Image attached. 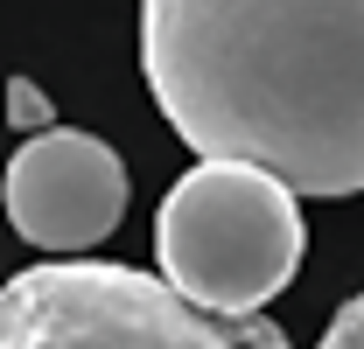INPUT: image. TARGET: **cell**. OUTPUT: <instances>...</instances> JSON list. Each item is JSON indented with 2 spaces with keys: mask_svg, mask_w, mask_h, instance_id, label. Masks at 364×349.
Wrapping results in <instances>:
<instances>
[{
  "mask_svg": "<svg viewBox=\"0 0 364 349\" xmlns=\"http://www.w3.org/2000/svg\"><path fill=\"white\" fill-rule=\"evenodd\" d=\"M7 126H14V133H49V126H56L43 84H28V77H14V84H7Z\"/></svg>",
  "mask_w": 364,
  "mask_h": 349,
  "instance_id": "5",
  "label": "cell"
},
{
  "mask_svg": "<svg viewBox=\"0 0 364 349\" xmlns=\"http://www.w3.org/2000/svg\"><path fill=\"white\" fill-rule=\"evenodd\" d=\"M0 349H287L267 314H210L161 272L43 259L0 287Z\"/></svg>",
  "mask_w": 364,
  "mask_h": 349,
  "instance_id": "3",
  "label": "cell"
},
{
  "mask_svg": "<svg viewBox=\"0 0 364 349\" xmlns=\"http://www.w3.org/2000/svg\"><path fill=\"white\" fill-rule=\"evenodd\" d=\"M140 70L203 161L364 189V0H140Z\"/></svg>",
  "mask_w": 364,
  "mask_h": 349,
  "instance_id": "1",
  "label": "cell"
},
{
  "mask_svg": "<svg viewBox=\"0 0 364 349\" xmlns=\"http://www.w3.org/2000/svg\"><path fill=\"white\" fill-rule=\"evenodd\" d=\"M301 189L259 161H196L154 210L161 279L210 314H259L301 272Z\"/></svg>",
  "mask_w": 364,
  "mask_h": 349,
  "instance_id": "2",
  "label": "cell"
},
{
  "mask_svg": "<svg viewBox=\"0 0 364 349\" xmlns=\"http://www.w3.org/2000/svg\"><path fill=\"white\" fill-rule=\"evenodd\" d=\"M0 210L36 252H91L127 217V161L77 126L28 133L0 174Z\"/></svg>",
  "mask_w": 364,
  "mask_h": 349,
  "instance_id": "4",
  "label": "cell"
},
{
  "mask_svg": "<svg viewBox=\"0 0 364 349\" xmlns=\"http://www.w3.org/2000/svg\"><path fill=\"white\" fill-rule=\"evenodd\" d=\"M316 349H364V294H358V301H343L336 314H329V328H322Z\"/></svg>",
  "mask_w": 364,
  "mask_h": 349,
  "instance_id": "6",
  "label": "cell"
}]
</instances>
